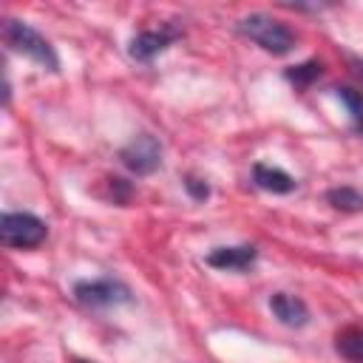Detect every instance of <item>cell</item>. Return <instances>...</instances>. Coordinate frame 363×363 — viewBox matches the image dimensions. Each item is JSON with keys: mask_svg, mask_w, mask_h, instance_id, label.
Returning a JSON list of instances; mask_svg holds the SVG:
<instances>
[{"mask_svg": "<svg viewBox=\"0 0 363 363\" xmlns=\"http://www.w3.org/2000/svg\"><path fill=\"white\" fill-rule=\"evenodd\" d=\"M352 65H354V74L363 79V60H354V57H352Z\"/></svg>", "mask_w": 363, "mask_h": 363, "instance_id": "15", "label": "cell"}, {"mask_svg": "<svg viewBox=\"0 0 363 363\" xmlns=\"http://www.w3.org/2000/svg\"><path fill=\"white\" fill-rule=\"evenodd\" d=\"M326 201L335 207V210H343V213H357L363 210V196L354 190V187H332L326 193Z\"/></svg>", "mask_w": 363, "mask_h": 363, "instance_id": "11", "label": "cell"}, {"mask_svg": "<svg viewBox=\"0 0 363 363\" xmlns=\"http://www.w3.org/2000/svg\"><path fill=\"white\" fill-rule=\"evenodd\" d=\"M119 162H122L130 173L147 176V173H153V170L162 164V145H159L156 136L139 133V136H133V139L119 150Z\"/></svg>", "mask_w": 363, "mask_h": 363, "instance_id": "5", "label": "cell"}, {"mask_svg": "<svg viewBox=\"0 0 363 363\" xmlns=\"http://www.w3.org/2000/svg\"><path fill=\"white\" fill-rule=\"evenodd\" d=\"M74 298H77L82 306L102 309V306L128 303V301H130V289H128L125 284H119V281L96 278V281H79V284H74Z\"/></svg>", "mask_w": 363, "mask_h": 363, "instance_id": "4", "label": "cell"}, {"mask_svg": "<svg viewBox=\"0 0 363 363\" xmlns=\"http://www.w3.org/2000/svg\"><path fill=\"white\" fill-rule=\"evenodd\" d=\"M255 255H258V250L252 244H241V247H218L204 261L216 269H247L255 261Z\"/></svg>", "mask_w": 363, "mask_h": 363, "instance_id": "8", "label": "cell"}, {"mask_svg": "<svg viewBox=\"0 0 363 363\" xmlns=\"http://www.w3.org/2000/svg\"><path fill=\"white\" fill-rule=\"evenodd\" d=\"M173 40H176L173 31H142V34H136V37L130 40L128 54H130L133 60H139V62H150V60H153L159 51H164Z\"/></svg>", "mask_w": 363, "mask_h": 363, "instance_id": "7", "label": "cell"}, {"mask_svg": "<svg viewBox=\"0 0 363 363\" xmlns=\"http://www.w3.org/2000/svg\"><path fill=\"white\" fill-rule=\"evenodd\" d=\"M3 40H6L14 51H20L23 57L34 60L37 65H43V68H48V71H60V57H57V51H54L51 43H48L37 28H31L28 23H23V20H6V23H3Z\"/></svg>", "mask_w": 363, "mask_h": 363, "instance_id": "2", "label": "cell"}, {"mask_svg": "<svg viewBox=\"0 0 363 363\" xmlns=\"http://www.w3.org/2000/svg\"><path fill=\"white\" fill-rule=\"evenodd\" d=\"M184 190L196 199V201H204L207 196H210V187H207V182H201V179H196V176H184Z\"/></svg>", "mask_w": 363, "mask_h": 363, "instance_id": "14", "label": "cell"}, {"mask_svg": "<svg viewBox=\"0 0 363 363\" xmlns=\"http://www.w3.org/2000/svg\"><path fill=\"white\" fill-rule=\"evenodd\" d=\"M320 74H323V65H320L318 60H309V62H301V65L286 68V79H289L292 85H298V88L312 85V82H315Z\"/></svg>", "mask_w": 363, "mask_h": 363, "instance_id": "12", "label": "cell"}, {"mask_svg": "<svg viewBox=\"0 0 363 363\" xmlns=\"http://www.w3.org/2000/svg\"><path fill=\"white\" fill-rule=\"evenodd\" d=\"M74 363H88V360H74Z\"/></svg>", "mask_w": 363, "mask_h": 363, "instance_id": "16", "label": "cell"}, {"mask_svg": "<svg viewBox=\"0 0 363 363\" xmlns=\"http://www.w3.org/2000/svg\"><path fill=\"white\" fill-rule=\"evenodd\" d=\"M335 94H337V99L349 108V113H352V122H354V128L357 130H363V94L360 91H354V88H335Z\"/></svg>", "mask_w": 363, "mask_h": 363, "instance_id": "13", "label": "cell"}, {"mask_svg": "<svg viewBox=\"0 0 363 363\" xmlns=\"http://www.w3.org/2000/svg\"><path fill=\"white\" fill-rule=\"evenodd\" d=\"M238 31H241L244 37H250L255 45H261L264 51L275 54V57L289 54L292 45H295V34H292V28H289L286 23L269 17V14H261V11L241 17V20H238Z\"/></svg>", "mask_w": 363, "mask_h": 363, "instance_id": "1", "label": "cell"}, {"mask_svg": "<svg viewBox=\"0 0 363 363\" xmlns=\"http://www.w3.org/2000/svg\"><path fill=\"white\" fill-rule=\"evenodd\" d=\"M252 182L255 187L267 190V193H292L295 190V179L281 170V167H272V164H255L252 167Z\"/></svg>", "mask_w": 363, "mask_h": 363, "instance_id": "9", "label": "cell"}, {"mask_svg": "<svg viewBox=\"0 0 363 363\" xmlns=\"http://www.w3.org/2000/svg\"><path fill=\"white\" fill-rule=\"evenodd\" d=\"M45 221L31 213H6L0 218V241L11 250H31L45 241Z\"/></svg>", "mask_w": 363, "mask_h": 363, "instance_id": "3", "label": "cell"}, {"mask_svg": "<svg viewBox=\"0 0 363 363\" xmlns=\"http://www.w3.org/2000/svg\"><path fill=\"white\" fill-rule=\"evenodd\" d=\"M335 349L340 352V357H343L346 363H363V329L349 326V329L337 332Z\"/></svg>", "mask_w": 363, "mask_h": 363, "instance_id": "10", "label": "cell"}, {"mask_svg": "<svg viewBox=\"0 0 363 363\" xmlns=\"http://www.w3.org/2000/svg\"><path fill=\"white\" fill-rule=\"evenodd\" d=\"M269 309H272V315L284 323V326H306L309 323V309H306V303L301 301V298H295V295H286V292H275L272 298H269Z\"/></svg>", "mask_w": 363, "mask_h": 363, "instance_id": "6", "label": "cell"}]
</instances>
